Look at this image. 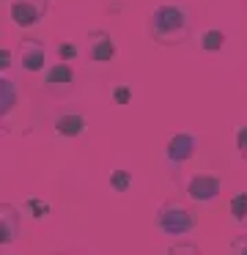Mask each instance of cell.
Instances as JSON below:
<instances>
[{
  "mask_svg": "<svg viewBox=\"0 0 247 255\" xmlns=\"http://www.w3.org/2000/svg\"><path fill=\"white\" fill-rule=\"evenodd\" d=\"M187 33V14L179 6H157L151 14V36L159 44H179Z\"/></svg>",
  "mask_w": 247,
  "mask_h": 255,
  "instance_id": "obj_1",
  "label": "cell"
},
{
  "mask_svg": "<svg viewBox=\"0 0 247 255\" xmlns=\"http://www.w3.org/2000/svg\"><path fill=\"white\" fill-rule=\"evenodd\" d=\"M195 225H198L195 214L181 203H165L157 211V228L165 231L168 236H184V233L195 231Z\"/></svg>",
  "mask_w": 247,
  "mask_h": 255,
  "instance_id": "obj_2",
  "label": "cell"
},
{
  "mask_svg": "<svg viewBox=\"0 0 247 255\" xmlns=\"http://www.w3.org/2000/svg\"><path fill=\"white\" fill-rule=\"evenodd\" d=\"M8 14L16 28H33L44 14V0H11Z\"/></svg>",
  "mask_w": 247,
  "mask_h": 255,
  "instance_id": "obj_3",
  "label": "cell"
},
{
  "mask_svg": "<svg viewBox=\"0 0 247 255\" xmlns=\"http://www.w3.org/2000/svg\"><path fill=\"white\" fill-rule=\"evenodd\" d=\"M220 192H223V181H220L217 176H206V173L192 176L190 184H187V198L195 200V203H209V200H214Z\"/></svg>",
  "mask_w": 247,
  "mask_h": 255,
  "instance_id": "obj_4",
  "label": "cell"
},
{
  "mask_svg": "<svg viewBox=\"0 0 247 255\" xmlns=\"http://www.w3.org/2000/svg\"><path fill=\"white\" fill-rule=\"evenodd\" d=\"M195 148H198V137H195V134H190V132H176L173 137L168 140V148H165V154H168V162L181 165V162L192 159Z\"/></svg>",
  "mask_w": 247,
  "mask_h": 255,
  "instance_id": "obj_5",
  "label": "cell"
},
{
  "mask_svg": "<svg viewBox=\"0 0 247 255\" xmlns=\"http://www.w3.org/2000/svg\"><path fill=\"white\" fill-rule=\"evenodd\" d=\"M19 61L25 72H41L47 66V50L38 39H22L19 44Z\"/></svg>",
  "mask_w": 247,
  "mask_h": 255,
  "instance_id": "obj_6",
  "label": "cell"
},
{
  "mask_svg": "<svg viewBox=\"0 0 247 255\" xmlns=\"http://www.w3.org/2000/svg\"><path fill=\"white\" fill-rule=\"evenodd\" d=\"M115 52H118V47H115V41L110 39L107 30H93V33L88 36V55H91V61L107 63V61L115 58Z\"/></svg>",
  "mask_w": 247,
  "mask_h": 255,
  "instance_id": "obj_7",
  "label": "cell"
},
{
  "mask_svg": "<svg viewBox=\"0 0 247 255\" xmlns=\"http://www.w3.org/2000/svg\"><path fill=\"white\" fill-rule=\"evenodd\" d=\"M19 236V214L11 203L0 206V244H11Z\"/></svg>",
  "mask_w": 247,
  "mask_h": 255,
  "instance_id": "obj_8",
  "label": "cell"
},
{
  "mask_svg": "<svg viewBox=\"0 0 247 255\" xmlns=\"http://www.w3.org/2000/svg\"><path fill=\"white\" fill-rule=\"evenodd\" d=\"M85 127H88V121L80 113H63V116L55 118V132L60 137H80L85 132Z\"/></svg>",
  "mask_w": 247,
  "mask_h": 255,
  "instance_id": "obj_9",
  "label": "cell"
},
{
  "mask_svg": "<svg viewBox=\"0 0 247 255\" xmlns=\"http://www.w3.org/2000/svg\"><path fill=\"white\" fill-rule=\"evenodd\" d=\"M44 83L49 88H71V83H74L71 63H55V66H49L47 74H44Z\"/></svg>",
  "mask_w": 247,
  "mask_h": 255,
  "instance_id": "obj_10",
  "label": "cell"
},
{
  "mask_svg": "<svg viewBox=\"0 0 247 255\" xmlns=\"http://www.w3.org/2000/svg\"><path fill=\"white\" fill-rule=\"evenodd\" d=\"M16 107V83L11 77H0V113L8 116Z\"/></svg>",
  "mask_w": 247,
  "mask_h": 255,
  "instance_id": "obj_11",
  "label": "cell"
},
{
  "mask_svg": "<svg viewBox=\"0 0 247 255\" xmlns=\"http://www.w3.org/2000/svg\"><path fill=\"white\" fill-rule=\"evenodd\" d=\"M201 47L206 52H220L225 47V33L223 30H217V28H209V30H203V36H201Z\"/></svg>",
  "mask_w": 247,
  "mask_h": 255,
  "instance_id": "obj_12",
  "label": "cell"
},
{
  "mask_svg": "<svg viewBox=\"0 0 247 255\" xmlns=\"http://www.w3.org/2000/svg\"><path fill=\"white\" fill-rule=\"evenodd\" d=\"M228 211H231V217H234V222L247 225V192L234 195V198H231V203H228Z\"/></svg>",
  "mask_w": 247,
  "mask_h": 255,
  "instance_id": "obj_13",
  "label": "cell"
},
{
  "mask_svg": "<svg viewBox=\"0 0 247 255\" xmlns=\"http://www.w3.org/2000/svg\"><path fill=\"white\" fill-rule=\"evenodd\" d=\"M107 184L113 187V192H129L132 187V173L129 170H113L107 176Z\"/></svg>",
  "mask_w": 247,
  "mask_h": 255,
  "instance_id": "obj_14",
  "label": "cell"
},
{
  "mask_svg": "<svg viewBox=\"0 0 247 255\" xmlns=\"http://www.w3.org/2000/svg\"><path fill=\"white\" fill-rule=\"evenodd\" d=\"M25 211L33 217V220H41V217L49 214V203L47 200H38V198H27L25 200Z\"/></svg>",
  "mask_w": 247,
  "mask_h": 255,
  "instance_id": "obj_15",
  "label": "cell"
},
{
  "mask_svg": "<svg viewBox=\"0 0 247 255\" xmlns=\"http://www.w3.org/2000/svg\"><path fill=\"white\" fill-rule=\"evenodd\" d=\"M77 55H80V50H77L74 41H60L58 44V58L60 61H74Z\"/></svg>",
  "mask_w": 247,
  "mask_h": 255,
  "instance_id": "obj_16",
  "label": "cell"
},
{
  "mask_svg": "<svg viewBox=\"0 0 247 255\" xmlns=\"http://www.w3.org/2000/svg\"><path fill=\"white\" fill-rule=\"evenodd\" d=\"M129 99H132V91L126 88V85H115L113 88V102L115 105H129Z\"/></svg>",
  "mask_w": 247,
  "mask_h": 255,
  "instance_id": "obj_17",
  "label": "cell"
},
{
  "mask_svg": "<svg viewBox=\"0 0 247 255\" xmlns=\"http://www.w3.org/2000/svg\"><path fill=\"white\" fill-rule=\"evenodd\" d=\"M236 148H239V154L247 159V127L236 129Z\"/></svg>",
  "mask_w": 247,
  "mask_h": 255,
  "instance_id": "obj_18",
  "label": "cell"
},
{
  "mask_svg": "<svg viewBox=\"0 0 247 255\" xmlns=\"http://www.w3.org/2000/svg\"><path fill=\"white\" fill-rule=\"evenodd\" d=\"M170 253H179V255H195V253H198V247H195V244H173V247H170Z\"/></svg>",
  "mask_w": 247,
  "mask_h": 255,
  "instance_id": "obj_19",
  "label": "cell"
},
{
  "mask_svg": "<svg viewBox=\"0 0 247 255\" xmlns=\"http://www.w3.org/2000/svg\"><path fill=\"white\" fill-rule=\"evenodd\" d=\"M11 58H14V52L5 47V50H0V72H5V69L11 66Z\"/></svg>",
  "mask_w": 247,
  "mask_h": 255,
  "instance_id": "obj_20",
  "label": "cell"
},
{
  "mask_svg": "<svg viewBox=\"0 0 247 255\" xmlns=\"http://www.w3.org/2000/svg\"><path fill=\"white\" fill-rule=\"evenodd\" d=\"M234 253L247 255V236H242V239H236V242H234Z\"/></svg>",
  "mask_w": 247,
  "mask_h": 255,
  "instance_id": "obj_21",
  "label": "cell"
}]
</instances>
